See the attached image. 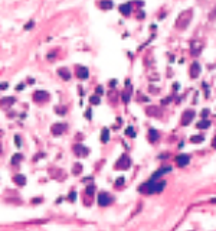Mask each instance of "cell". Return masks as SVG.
<instances>
[{
  "label": "cell",
  "instance_id": "cell-6",
  "mask_svg": "<svg viewBox=\"0 0 216 231\" xmlns=\"http://www.w3.org/2000/svg\"><path fill=\"white\" fill-rule=\"evenodd\" d=\"M72 150H74L75 155H76V156H79V157H84V156H88V155H90V149L87 148V146H84V145H81V143H76V145H74Z\"/></svg>",
  "mask_w": 216,
  "mask_h": 231
},
{
  "label": "cell",
  "instance_id": "cell-21",
  "mask_svg": "<svg viewBox=\"0 0 216 231\" xmlns=\"http://www.w3.org/2000/svg\"><path fill=\"white\" fill-rule=\"evenodd\" d=\"M196 127H198V129H200V130H206V129H209V127H210V121H209L208 118H202L199 123L196 124Z\"/></svg>",
  "mask_w": 216,
  "mask_h": 231
},
{
  "label": "cell",
  "instance_id": "cell-29",
  "mask_svg": "<svg viewBox=\"0 0 216 231\" xmlns=\"http://www.w3.org/2000/svg\"><path fill=\"white\" fill-rule=\"evenodd\" d=\"M200 51H202V46H200V45H196V43H195V46L192 45V54H193V55H199Z\"/></svg>",
  "mask_w": 216,
  "mask_h": 231
},
{
  "label": "cell",
  "instance_id": "cell-42",
  "mask_svg": "<svg viewBox=\"0 0 216 231\" xmlns=\"http://www.w3.org/2000/svg\"><path fill=\"white\" fill-rule=\"evenodd\" d=\"M3 88H7V84H0V90H3Z\"/></svg>",
  "mask_w": 216,
  "mask_h": 231
},
{
  "label": "cell",
  "instance_id": "cell-38",
  "mask_svg": "<svg viewBox=\"0 0 216 231\" xmlns=\"http://www.w3.org/2000/svg\"><path fill=\"white\" fill-rule=\"evenodd\" d=\"M215 16H216V9H213V10H212V13H210V16H209V19L212 20V19H215Z\"/></svg>",
  "mask_w": 216,
  "mask_h": 231
},
{
  "label": "cell",
  "instance_id": "cell-32",
  "mask_svg": "<svg viewBox=\"0 0 216 231\" xmlns=\"http://www.w3.org/2000/svg\"><path fill=\"white\" fill-rule=\"evenodd\" d=\"M130 95H131V92H128V91L123 92V100H124V103H128V101H130Z\"/></svg>",
  "mask_w": 216,
  "mask_h": 231
},
{
  "label": "cell",
  "instance_id": "cell-40",
  "mask_svg": "<svg viewBox=\"0 0 216 231\" xmlns=\"http://www.w3.org/2000/svg\"><path fill=\"white\" fill-rule=\"evenodd\" d=\"M170 100H172V98H170V97H169V98H164V100H163V101H161V104H164V106H166V104H167V103H169V101H170Z\"/></svg>",
  "mask_w": 216,
  "mask_h": 231
},
{
  "label": "cell",
  "instance_id": "cell-16",
  "mask_svg": "<svg viewBox=\"0 0 216 231\" xmlns=\"http://www.w3.org/2000/svg\"><path fill=\"white\" fill-rule=\"evenodd\" d=\"M15 103H16V98H15V97H4V98L0 100L1 107H10V106H13Z\"/></svg>",
  "mask_w": 216,
  "mask_h": 231
},
{
  "label": "cell",
  "instance_id": "cell-9",
  "mask_svg": "<svg viewBox=\"0 0 216 231\" xmlns=\"http://www.w3.org/2000/svg\"><path fill=\"white\" fill-rule=\"evenodd\" d=\"M175 160H176V165L179 168H184V166H187L190 163V156L186 155V153H182V155H177Z\"/></svg>",
  "mask_w": 216,
  "mask_h": 231
},
{
  "label": "cell",
  "instance_id": "cell-25",
  "mask_svg": "<svg viewBox=\"0 0 216 231\" xmlns=\"http://www.w3.org/2000/svg\"><path fill=\"white\" fill-rule=\"evenodd\" d=\"M125 134H127L128 137H135V136H137V133H135L133 126H128V127L125 129Z\"/></svg>",
  "mask_w": 216,
  "mask_h": 231
},
{
  "label": "cell",
  "instance_id": "cell-13",
  "mask_svg": "<svg viewBox=\"0 0 216 231\" xmlns=\"http://www.w3.org/2000/svg\"><path fill=\"white\" fill-rule=\"evenodd\" d=\"M13 182L16 183L17 186H25L26 185V176L25 175H22V173H17L13 176Z\"/></svg>",
  "mask_w": 216,
  "mask_h": 231
},
{
  "label": "cell",
  "instance_id": "cell-14",
  "mask_svg": "<svg viewBox=\"0 0 216 231\" xmlns=\"http://www.w3.org/2000/svg\"><path fill=\"white\" fill-rule=\"evenodd\" d=\"M160 139V133L156 129H150L149 130V142L150 143H156Z\"/></svg>",
  "mask_w": 216,
  "mask_h": 231
},
{
  "label": "cell",
  "instance_id": "cell-15",
  "mask_svg": "<svg viewBox=\"0 0 216 231\" xmlns=\"http://www.w3.org/2000/svg\"><path fill=\"white\" fill-rule=\"evenodd\" d=\"M58 75L64 80V81H69V80H71V72H69V69H67V68H59Z\"/></svg>",
  "mask_w": 216,
  "mask_h": 231
},
{
  "label": "cell",
  "instance_id": "cell-41",
  "mask_svg": "<svg viewBox=\"0 0 216 231\" xmlns=\"http://www.w3.org/2000/svg\"><path fill=\"white\" fill-rule=\"evenodd\" d=\"M212 146L216 149V134H215V137H213V140H212Z\"/></svg>",
  "mask_w": 216,
  "mask_h": 231
},
{
  "label": "cell",
  "instance_id": "cell-10",
  "mask_svg": "<svg viewBox=\"0 0 216 231\" xmlns=\"http://www.w3.org/2000/svg\"><path fill=\"white\" fill-rule=\"evenodd\" d=\"M33 100L36 103H45L49 100V92L48 91H36L33 94Z\"/></svg>",
  "mask_w": 216,
  "mask_h": 231
},
{
  "label": "cell",
  "instance_id": "cell-35",
  "mask_svg": "<svg viewBox=\"0 0 216 231\" xmlns=\"http://www.w3.org/2000/svg\"><path fill=\"white\" fill-rule=\"evenodd\" d=\"M95 92H97V95H101V94H104V88H102L101 85H98L97 90H95Z\"/></svg>",
  "mask_w": 216,
  "mask_h": 231
},
{
  "label": "cell",
  "instance_id": "cell-3",
  "mask_svg": "<svg viewBox=\"0 0 216 231\" xmlns=\"http://www.w3.org/2000/svg\"><path fill=\"white\" fill-rule=\"evenodd\" d=\"M97 202L100 206H108L109 204L114 202V197L108 192H100L98 197H97Z\"/></svg>",
  "mask_w": 216,
  "mask_h": 231
},
{
  "label": "cell",
  "instance_id": "cell-43",
  "mask_svg": "<svg viewBox=\"0 0 216 231\" xmlns=\"http://www.w3.org/2000/svg\"><path fill=\"white\" fill-rule=\"evenodd\" d=\"M210 202H212V204H216V198H212L210 199Z\"/></svg>",
  "mask_w": 216,
  "mask_h": 231
},
{
  "label": "cell",
  "instance_id": "cell-20",
  "mask_svg": "<svg viewBox=\"0 0 216 231\" xmlns=\"http://www.w3.org/2000/svg\"><path fill=\"white\" fill-rule=\"evenodd\" d=\"M146 113H147L149 116H151V117H158V116H160V110H158V107L150 106V107H147Z\"/></svg>",
  "mask_w": 216,
  "mask_h": 231
},
{
  "label": "cell",
  "instance_id": "cell-37",
  "mask_svg": "<svg viewBox=\"0 0 216 231\" xmlns=\"http://www.w3.org/2000/svg\"><path fill=\"white\" fill-rule=\"evenodd\" d=\"M92 111H91V110H87V113H85V117H87V118H88V120H91V118H92Z\"/></svg>",
  "mask_w": 216,
  "mask_h": 231
},
{
  "label": "cell",
  "instance_id": "cell-39",
  "mask_svg": "<svg viewBox=\"0 0 216 231\" xmlns=\"http://www.w3.org/2000/svg\"><path fill=\"white\" fill-rule=\"evenodd\" d=\"M32 202H33V204H38V202H42V198H35V199H32Z\"/></svg>",
  "mask_w": 216,
  "mask_h": 231
},
{
  "label": "cell",
  "instance_id": "cell-5",
  "mask_svg": "<svg viewBox=\"0 0 216 231\" xmlns=\"http://www.w3.org/2000/svg\"><path fill=\"white\" fill-rule=\"evenodd\" d=\"M67 129H68L67 123H55L50 127V133L53 136H61V134H64V133L67 132Z\"/></svg>",
  "mask_w": 216,
  "mask_h": 231
},
{
  "label": "cell",
  "instance_id": "cell-4",
  "mask_svg": "<svg viewBox=\"0 0 216 231\" xmlns=\"http://www.w3.org/2000/svg\"><path fill=\"white\" fill-rule=\"evenodd\" d=\"M131 166V159L128 155H121L118 157L115 163V169H120V171H127L128 168Z\"/></svg>",
  "mask_w": 216,
  "mask_h": 231
},
{
  "label": "cell",
  "instance_id": "cell-7",
  "mask_svg": "<svg viewBox=\"0 0 216 231\" xmlns=\"http://www.w3.org/2000/svg\"><path fill=\"white\" fill-rule=\"evenodd\" d=\"M172 171H173V168H172V166H161L160 169H157L156 172L151 175V178H150V179H153V181H158V179H160L163 175H166V173H170Z\"/></svg>",
  "mask_w": 216,
  "mask_h": 231
},
{
  "label": "cell",
  "instance_id": "cell-22",
  "mask_svg": "<svg viewBox=\"0 0 216 231\" xmlns=\"http://www.w3.org/2000/svg\"><path fill=\"white\" fill-rule=\"evenodd\" d=\"M20 160H23V155H22V153H16V155H13V156H12V159H10L12 165H19V163H20Z\"/></svg>",
  "mask_w": 216,
  "mask_h": 231
},
{
  "label": "cell",
  "instance_id": "cell-26",
  "mask_svg": "<svg viewBox=\"0 0 216 231\" xmlns=\"http://www.w3.org/2000/svg\"><path fill=\"white\" fill-rule=\"evenodd\" d=\"M203 140H205V137H203L202 134H196V136H192L190 137L192 143H202Z\"/></svg>",
  "mask_w": 216,
  "mask_h": 231
},
{
  "label": "cell",
  "instance_id": "cell-1",
  "mask_svg": "<svg viewBox=\"0 0 216 231\" xmlns=\"http://www.w3.org/2000/svg\"><path fill=\"white\" fill-rule=\"evenodd\" d=\"M166 181H153L149 179L147 182L141 183L138 186V192L141 194H147V195H153V194H160L163 192V189L166 188Z\"/></svg>",
  "mask_w": 216,
  "mask_h": 231
},
{
  "label": "cell",
  "instance_id": "cell-18",
  "mask_svg": "<svg viewBox=\"0 0 216 231\" xmlns=\"http://www.w3.org/2000/svg\"><path fill=\"white\" fill-rule=\"evenodd\" d=\"M98 6L102 10H109V9H112L114 3H112V0H101L100 3H98Z\"/></svg>",
  "mask_w": 216,
  "mask_h": 231
},
{
  "label": "cell",
  "instance_id": "cell-36",
  "mask_svg": "<svg viewBox=\"0 0 216 231\" xmlns=\"http://www.w3.org/2000/svg\"><path fill=\"white\" fill-rule=\"evenodd\" d=\"M33 26H35V22H33V20H30V22H29V25L25 26V29H26V31H27V29H32Z\"/></svg>",
  "mask_w": 216,
  "mask_h": 231
},
{
  "label": "cell",
  "instance_id": "cell-12",
  "mask_svg": "<svg viewBox=\"0 0 216 231\" xmlns=\"http://www.w3.org/2000/svg\"><path fill=\"white\" fill-rule=\"evenodd\" d=\"M76 77L79 78V80H87L88 77H90V72H88V68H85V66H78L76 68Z\"/></svg>",
  "mask_w": 216,
  "mask_h": 231
},
{
  "label": "cell",
  "instance_id": "cell-19",
  "mask_svg": "<svg viewBox=\"0 0 216 231\" xmlns=\"http://www.w3.org/2000/svg\"><path fill=\"white\" fill-rule=\"evenodd\" d=\"M120 12H121V15L128 16V15L131 13V3H124V4H121V6H120Z\"/></svg>",
  "mask_w": 216,
  "mask_h": 231
},
{
  "label": "cell",
  "instance_id": "cell-27",
  "mask_svg": "<svg viewBox=\"0 0 216 231\" xmlns=\"http://www.w3.org/2000/svg\"><path fill=\"white\" fill-rule=\"evenodd\" d=\"M94 192H95V185H88L87 188H85V194L88 195V197H92L94 195Z\"/></svg>",
  "mask_w": 216,
  "mask_h": 231
},
{
  "label": "cell",
  "instance_id": "cell-17",
  "mask_svg": "<svg viewBox=\"0 0 216 231\" xmlns=\"http://www.w3.org/2000/svg\"><path fill=\"white\" fill-rule=\"evenodd\" d=\"M100 137H101V143H104V145L109 142V129H108V127H104V129L101 130Z\"/></svg>",
  "mask_w": 216,
  "mask_h": 231
},
{
  "label": "cell",
  "instance_id": "cell-23",
  "mask_svg": "<svg viewBox=\"0 0 216 231\" xmlns=\"http://www.w3.org/2000/svg\"><path fill=\"white\" fill-rule=\"evenodd\" d=\"M72 173H74L75 176H78L79 173H82V165L81 163H74V166H72Z\"/></svg>",
  "mask_w": 216,
  "mask_h": 231
},
{
  "label": "cell",
  "instance_id": "cell-31",
  "mask_svg": "<svg viewBox=\"0 0 216 231\" xmlns=\"http://www.w3.org/2000/svg\"><path fill=\"white\" fill-rule=\"evenodd\" d=\"M15 145H16L19 149L22 148V137H20L19 134H16V136H15Z\"/></svg>",
  "mask_w": 216,
  "mask_h": 231
},
{
  "label": "cell",
  "instance_id": "cell-8",
  "mask_svg": "<svg viewBox=\"0 0 216 231\" xmlns=\"http://www.w3.org/2000/svg\"><path fill=\"white\" fill-rule=\"evenodd\" d=\"M195 111L193 110H186L184 113H183L182 116V120H180V123H182V126H189V124L193 121V118H195Z\"/></svg>",
  "mask_w": 216,
  "mask_h": 231
},
{
  "label": "cell",
  "instance_id": "cell-30",
  "mask_svg": "<svg viewBox=\"0 0 216 231\" xmlns=\"http://www.w3.org/2000/svg\"><path fill=\"white\" fill-rule=\"evenodd\" d=\"M68 201H71V202H75V201H76V192H75V191H71V192H69Z\"/></svg>",
  "mask_w": 216,
  "mask_h": 231
},
{
  "label": "cell",
  "instance_id": "cell-34",
  "mask_svg": "<svg viewBox=\"0 0 216 231\" xmlns=\"http://www.w3.org/2000/svg\"><path fill=\"white\" fill-rule=\"evenodd\" d=\"M200 116H202V118H208V116H209V110H208V108L202 110V113H200Z\"/></svg>",
  "mask_w": 216,
  "mask_h": 231
},
{
  "label": "cell",
  "instance_id": "cell-33",
  "mask_svg": "<svg viewBox=\"0 0 216 231\" xmlns=\"http://www.w3.org/2000/svg\"><path fill=\"white\" fill-rule=\"evenodd\" d=\"M55 111H56V113H58V114H65V113H67V108L65 107H55Z\"/></svg>",
  "mask_w": 216,
  "mask_h": 231
},
{
  "label": "cell",
  "instance_id": "cell-2",
  "mask_svg": "<svg viewBox=\"0 0 216 231\" xmlns=\"http://www.w3.org/2000/svg\"><path fill=\"white\" fill-rule=\"evenodd\" d=\"M192 20V10H186V12H182V15L177 17L176 20V28L177 29H186L189 23Z\"/></svg>",
  "mask_w": 216,
  "mask_h": 231
},
{
  "label": "cell",
  "instance_id": "cell-28",
  "mask_svg": "<svg viewBox=\"0 0 216 231\" xmlns=\"http://www.w3.org/2000/svg\"><path fill=\"white\" fill-rule=\"evenodd\" d=\"M124 183H125V178H124V176L117 178V179H115V188H121V186H124Z\"/></svg>",
  "mask_w": 216,
  "mask_h": 231
},
{
  "label": "cell",
  "instance_id": "cell-11",
  "mask_svg": "<svg viewBox=\"0 0 216 231\" xmlns=\"http://www.w3.org/2000/svg\"><path fill=\"white\" fill-rule=\"evenodd\" d=\"M200 69H202L200 64L195 61V62L190 65V77H192V78H198V77L200 75Z\"/></svg>",
  "mask_w": 216,
  "mask_h": 231
},
{
  "label": "cell",
  "instance_id": "cell-24",
  "mask_svg": "<svg viewBox=\"0 0 216 231\" xmlns=\"http://www.w3.org/2000/svg\"><path fill=\"white\" fill-rule=\"evenodd\" d=\"M90 103H91L92 106H98V104H101V98H100V95H91L90 97Z\"/></svg>",
  "mask_w": 216,
  "mask_h": 231
}]
</instances>
